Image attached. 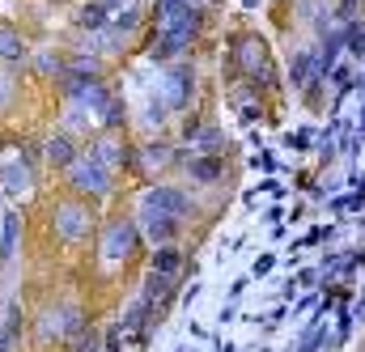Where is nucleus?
I'll return each instance as SVG.
<instances>
[{
    "label": "nucleus",
    "instance_id": "c85d7f7f",
    "mask_svg": "<svg viewBox=\"0 0 365 352\" xmlns=\"http://www.w3.org/2000/svg\"><path fill=\"white\" fill-rule=\"evenodd\" d=\"M13 344H17V340H13V336H9V331L0 327V352H13Z\"/></svg>",
    "mask_w": 365,
    "mask_h": 352
},
{
    "label": "nucleus",
    "instance_id": "c756f323",
    "mask_svg": "<svg viewBox=\"0 0 365 352\" xmlns=\"http://www.w3.org/2000/svg\"><path fill=\"white\" fill-rule=\"evenodd\" d=\"M353 319H365V284H361V297H357V306H353Z\"/></svg>",
    "mask_w": 365,
    "mask_h": 352
},
{
    "label": "nucleus",
    "instance_id": "1a4fd4ad",
    "mask_svg": "<svg viewBox=\"0 0 365 352\" xmlns=\"http://www.w3.org/2000/svg\"><path fill=\"white\" fill-rule=\"evenodd\" d=\"M182 267H187V255H182L175 242H170V247H153V255H149V271H158V276H166V280H179Z\"/></svg>",
    "mask_w": 365,
    "mask_h": 352
},
{
    "label": "nucleus",
    "instance_id": "f257e3e1",
    "mask_svg": "<svg viewBox=\"0 0 365 352\" xmlns=\"http://www.w3.org/2000/svg\"><path fill=\"white\" fill-rule=\"evenodd\" d=\"M200 26H204V13H200L195 4H191V9H182V13H175V17H166V21H162V30H158V38H153V47H149V56H153V60L182 56V51L195 43Z\"/></svg>",
    "mask_w": 365,
    "mask_h": 352
},
{
    "label": "nucleus",
    "instance_id": "cd10ccee",
    "mask_svg": "<svg viewBox=\"0 0 365 352\" xmlns=\"http://www.w3.org/2000/svg\"><path fill=\"white\" fill-rule=\"evenodd\" d=\"M272 264H276L272 255H264V259H259V264H255V276H268V271H272Z\"/></svg>",
    "mask_w": 365,
    "mask_h": 352
},
{
    "label": "nucleus",
    "instance_id": "39448f33",
    "mask_svg": "<svg viewBox=\"0 0 365 352\" xmlns=\"http://www.w3.org/2000/svg\"><path fill=\"white\" fill-rule=\"evenodd\" d=\"M145 204L149 208H158V212H166V217H175V221H182V217H191V195L182 191V187H170V182H158V187H149L145 191Z\"/></svg>",
    "mask_w": 365,
    "mask_h": 352
},
{
    "label": "nucleus",
    "instance_id": "0eeeda50",
    "mask_svg": "<svg viewBox=\"0 0 365 352\" xmlns=\"http://www.w3.org/2000/svg\"><path fill=\"white\" fill-rule=\"evenodd\" d=\"M136 229H140L153 247H170V242H175V234H179V221L145 204V208H140V217H136Z\"/></svg>",
    "mask_w": 365,
    "mask_h": 352
},
{
    "label": "nucleus",
    "instance_id": "ddd939ff",
    "mask_svg": "<svg viewBox=\"0 0 365 352\" xmlns=\"http://www.w3.org/2000/svg\"><path fill=\"white\" fill-rule=\"evenodd\" d=\"M90 162H98V166H123V162H132V149L128 145H119V140H93L90 149Z\"/></svg>",
    "mask_w": 365,
    "mask_h": 352
},
{
    "label": "nucleus",
    "instance_id": "5701e85b",
    "mask_svg": "<svg viewBox=\"0 0 365 352\" xmlns=\"http://www.w3.org/2000/svg\"><path fill=\"white\" fill-rule=\"evenodd\" d=\"M182 9H191V0H158L162 21H166V17H175V13H182Z\"/></svg>",
    "mask_w": 365,
    "mask_h": 352
},
{
    "label": "nucleus",
    "instance_id": "7ed1b4c3",
    "mask_svg": "<svg viewBox=\"0 0 365 352\" xmlns=\"http://www.w3.org/2000/svg\"><path fill=\"white\" fill-rule=\"evenodd\" d=\"M136 247H140V229H136V221H110L106 225V234H102V255L106 259H132L136 255Z\"/></svg>",
    "mask_w": 365,
    "mask_h": 352
},
{
    "label": "nucleus",
    "instance_id": "412c9836",
    "mask_svg": "<svg viewBox=\"0 0 365 352\" xmlns=\"http://www.w3.org/2000/svg\"><path fill=\"white\" fill-rule=\"evenodd\" d=\"M73 352H98V331H93V327H86V331L73 340Z\"/></svg>",
    "mask_w": 365,
    "mask_h": 352
},
{
    "label": "nucleus",
    "instance_id": "4468645a",
    "mask_svg": "<svg viewBox=\"0 0 365 352\" xmlns=\"http://www.w3.org/2000/svg\"><path fill=\"white\" fill-rule=\"evenodd\" d=\"M153 310H166L170 306V297H175V280H166V276H158V271H149L145 276V293H140Z\"/></svg>",
    "mask_w": 365,
    "mask_h": 352
},
{
    "label": "nucleus",
    "instance_id": "2eb2a0df",
    "mask_svg": "<svg viewBox=\"0 0 365 352\" xmlns=\"http://www.w3.org/2000/svg\"><path fill=\"white\" fill-rule=\"evenodd\" d=\"M43 153H47V162H51V166H64V170H68V166L77 162V153H73V145H68V136H51Z\"/></svg>",
    "mask_w": 365,
    "mask_h": 352
},
{
    "label": "nucleus",
    "instance_id": "393cba45",
    "mask_svg": "<svg viewBox=\"0 0 365 352\" xmlns=\"http://www.w3.org/2000/svg\"><path fill=\"white\" fill-rule=\"evenodd\" d=\"M166 153H170V149H162V145H153V149H145V162H149V166H166V162H170Z\"/></svg>",
    "mask_w": 365,
    "mask_h": 352
},
{
    "label": "nucleus",
    "instance_id": "9b49d317",
    "mask_svg": "<svg viewBox=\"0 0 365 352\" xmlns=\"http://www.w3.org/2000/svg\"><path fill=\"white\" fill-rule=\"evenodd\" d=\"M187 175L195 178V182H204V187L208 182H221L225 178V157L221 153H200V157L187 162Z\"/></svg>",
    "mask_w": 365,
    "mask_h": 352
},
{
    "label": "nucleus",
    "instance_id": "f03ea898",
    "mask_svg": "<svg viewBox=\"0 0 365 352\" xmlns=\"http://www.w3.org/2000/svg\"><path fill=\"white\" fill-rule=\"evenodd\" d=\"M234 64L247 73V77H255V81H264V86H272L276 73H272V60H268V43L264 38H255V34H247V38H238V51H234Z\"/></svg>",
    "mask_w": 365,
    "mask_h": 352
},
{
    "label": "nucleus",
    "instance_id": "7c9ffc66",
    "mask_svg": "<svg viewBox=\"0 0 365 352\" xmlns=\"http://www.w3.org/2000/svg\"><path fill=\"white\" fill-rule=\"evenodd\" d=\"M93 4H102V9H115V4H128V0H93Z\"/></svg>",
    "mask_w": 365,
    "mask_h": 352
},
{
    "label": "nucleus",
    "instance_id": "20e7f679",
    "mask_svg": "<svg viewBox=\"0 0 365 352\" xmlns=\"http://www.w3.org/2000/svg\"><path fill=\"white\" fill-rule=\"evenodd\" d=\"M68 187H73L77 195H106V191H110V170L98 166V162H90V157H77V162L68 166Z\"/></svg>",
    "mask_w": 365,
    "mask_h": 352
},
{
    "label": "nucleus",
    "instance_id": "9d476101",
    "mask_svg": "<svg viewBox=\"0 0 365 352\" xmlns=\"http://www.w3.org/2000/svg\"><path fill=\"white\" fill-rule=\"evenodd\" d=\"M153 323H158V310H153L145 297H136V301L123 310V319H119V327H123V331H136V336H149Z\"/></svg>",
    "mask_w": 365,
    "mask_h": 352
},
{
    "label": "nucleus",
    "instance_id": "6ab92c4d",
    "mask_svg": "<svg viewBox=\"0 0 365 352\" xmlns=\"http://www.w3.org/2000/svg\"><path fill=\"white\" fill-rule=\"evenodd\" d=\"M344 51H349L353 60H365V17L344 30Z\"/></svg>",
    "mask_w": 365,
    "mask_h": 352
},
{
    "label": "nucleus",
    "instance_id": "f3484780",
    "mask_svg": "<svg viewBox=\"0 0 365 352\" xmlns=\"http://www.w3.org/2000/svg\"><path fill=\"white\" fill-rule=\"evenodd\" d=\"M26 56V38L9 26H0V60H21Z\"/></svg>",
    "mask_w": 365,
    "mask_h": 352
},
{
    "label": "nucleus",
    "instance_id": "a211bd4d",
    "mask_svg": "<svg viewBox=\"0 0 365 352\" xmlns=\"http://www.w3.org/2000/svg\"><path fill=\"white\" fill-rule=\"evenodd\" d=\"M77 26H81V30H106V26H110V17H106V9H102V4H86V9H81V13H77Z\"/></svg>",
    "mask_w": 365,
    "mask_h": 352
},
{
    "label": "nucleus",
    "instance_id": "b1692460",
    "mask_svg": "<svg viewBox=\"0 0 365 352\" xmlns=\"http://www.w3.org/2000/svg\"><path fill=\"white\" fill-rule=\"evenodd\" d=\"M162 115H166V106H162V102H149V106H145V123L162 128Z\"/></svg>",
    "mask_w": 365,
    "mask_h": 352
},
{
    "label": "nucleus",
    "instance_id": "f8f14e48",
    "mask_svg": "<svg viewBox=\"0 0 365 352\" xmlns=\"http://www.w3.org/2000/svg\"><path fill=\"white\" fill-rule=\"evenodd\" d=\"M289 81H293V89H310L314 81H323L319 77V56L314 51H297L293 64H289Z\"/></svg>",
    "mask_w": 365,
    "mask_h": 352
},
{
    "label": "nucleus",
    "instance_id": "aec40b11",
    "mask_svg": "<svg viewBox=\"0 0 365 352\" xmlns=\"http://www.w3.org/2000/svg\"><path fill=\"white\" fill-rule=\"evenodd\" d=\"M98 119H102L106 128H123V119H128V106H123V102H119V98L110 93V102H106V106L98 110Z\"/></svg>",
    "mask_w": 365,
    "mask_h": 352
},
{
    "label": "nucleus",
    "instance_id": "4be33fe9",
    "mask_svg": "<svg viewBox=\"0 0 365 352\" xmlns=\"http://www.w3.org/2000/svg\"><path fill=\"white\" fill-rule=\"evenodd\" d=\"M221 140H225V136H221L217 128H208V132H200V136H195V145H200L204 153H212V149H221Z\"/></svg>",
    "mask_w": 365,
    "mask_h": 352
},
{
    "label": "nucleus",
    "instance_id": "bb28decb",
    "mask_svg": "<svg viewBox=\"0 0 365 352\" xmlns=\"http://www.w3.org/2000/svg\"><path fill=\"white\" fill-rule=\"evenodd\" d=\"M238 110H242V119H247V123H255V119H264V106H255V102H242Z\"/></svg>",
    "mask_w": 365,
    "mask_h": 352
},
{
    "label": "nucleus",
    "instance_id": "dca6fc26",
    "mask_svg": "<svg viewBox=\"0 0 365 352\" xmlns=\"http://www.w3.org/2000/svg\"><path fill=\"white\" fill-rule=\"evenodd\" d=\"M136 26H140V9H136V4H128V9H119V13L110 17V26H106V30H110L115 38H123V34H132Z\"/></svg>",
    "mask_w": 365,
    "mask_h": 352
},
{
    "label": "nucleus",
    "instance_id": "423d86ee",
    "mask_svg": "<svg viewBox=\"0 0 365 352\" xmlns=\"http://www.w3.org/2000/svg\"><path fill=\"white\" fill-rule=\"evenodd\" d=\"M90 225H93V217H90V208H81V204H60L51 212V229L60 238H68V242H81L90 234Z\"/></svg>",
    "mask_w": 365,
    "mask_h": 352
},
{
    "label": "nucleus",
    "instance_id": "6e6552de",
    "mask_svg": "<svg viewBox=\"0 0 365 352\" xmlns=\"http://www.w3.org/2000/svg\"><path fill=\"white\" fill-rule=\"evenodd\" d=\"M191 89H195V73H191V64H175V68L166 73L162 106H166V110H182V106L191 102Z\"/></svg>",
    "mask_w": 365,
    "mask_h": 352
},
{
    "label": "nucleus",
    "instance_id": "a878e982",
    "mask_svg": "<svg viewBox=\"0 0 365 352\" xmlns=\"http://www.w3.org/2000/svg\"><path fill=\"white\" fill-rule=\"evenodd\" d=\"M26 182H30L26 170H9V191H26Z\"/></svg>",
    "mask_w": 365,
    "mask_h": 352
}]
</instances>
